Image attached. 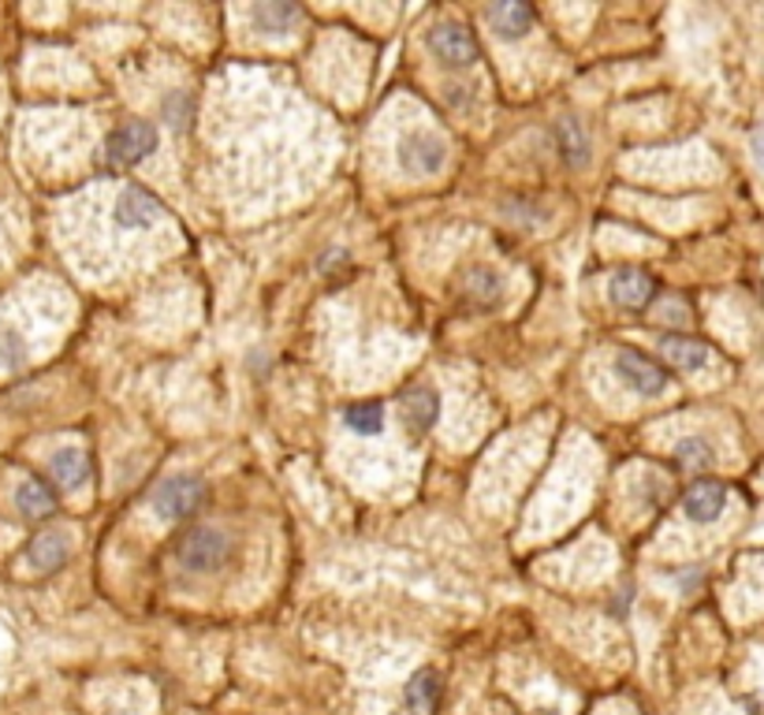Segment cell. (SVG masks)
I'll use <instances>...</instances> for the list:
<instances>
[{"mask_svg": "<svg viewBox=\"0 0 764 715\" xmlns=\"http://www.w3.org/2000/svg\"><path fill=\"white\" fill-rule=\"evenodd\" d=\"M153 149H157V127H153L149 120H127V124L112 131L105 142V165L112 172L135 168Z\"/></svg>", "mask_w": 764, "mask_h": 715, "instance_id": "obj_1", "label": "cell"}, {"mask_svg": "<svg viewBox=\"0 0 764 715\" xmlns=\"http://www.w3.org/2000/svg\"><path fill=\"white\" fill-rule=\"evenodd\" d=\"M176 556L187 570H217L224 559L231 556V545L220 529L202 526V529H190V533L179 537Z\"/></svg>", "mask_w": 764, "mask_h": 715, "instance_id": "obj_2", "label": "cell"}, {"mask_svg": "<svg viewBox=\"0 0 764 715\" xmlns=\"http://www.w3.org/2000/svg\"><path fill=\"white\" fill-rule=\"evenodd\" d=\"M202 499H206V485L198 477H168L157 488V496H153V507L168 522H183V518H190L202 507Z\"/></svg>", "mask_w": 764, "mask_h": 715, "instance_id": "obj_3", "label": "cell"}, {"mask_svg": "<svg viewBox=\"0 0 764 715\" xmlns=\"http://www.w3.org/2000/svg\"><path fill=\"white\" fill-rule=\"evenodd\" d=\"M430 49H433V56L447 68H471L477 60L474 34L458 23H436L430 30Z\"/></svg>", "mask_w": 764, "mask_h": 715, "instance_id": "obj_4", "label": "cell"}, {"mask_svg": "<svg viewBox=\"0 0 764 715\" xmlns=\"http://www.w3.org/2000/svg\"><path fill=\"white\" fill-rule=\"evenodd\" d=\"M616 373H619V381L627 387H634L638 395H660L668 387V373L660 370L653 357L630 351V346H623V351L616 354Z\"/></svg>", "mask_w": 764, "mask_h": 715, "instance_id": "obj_5", "label": "cell"}, {"mask_svg": "<svg viewBox=\"0 0 764 715\" xmlns=\"http://www.w3.org/2000/svg\"><path fill=\"white\" fill-rule=\"evenodd\" d=\"M161 217H165V206H161V201L153 198L149 190H142V187L120 190L116 206H112V220H116L120 228H131V231L149 228V224H157Z\"/></svg>", "mask_w": 764, "mask_h": 715, "instance_id": "obj_6", "label": "cell"}, {"mask_svg": "<svg viewBox=\"0 0 764 715\" xmlns=\"http://www.w3.org/2000/svg\"><path fill=\"white\" fill-rule=\"evenodd\" d=\"M447 157L444 142L436 135H425V131H414V135H406L400 142V165L406 172H414V176H433V172H441Z\"/></svg>", "mask_w": 764, "mask_h": 715, "instance_id": "obj_7", "label": "cell"}, {"mask_svg": "<svg viewBox=\"0 0 764 715\" xmlns=\"http://www.w3.org/2000/svg\"><path fill=\"white\" fill-rule=\"evenodd\" d=\"M723 504H727V488L720 481H694L686 488V496H682V510H686L690 522H716L723 515Z\"/></svg>", "mask_w": 764, "mask_h": 715, "instance_id": "obj_8", "label": "cell"}, {"mask_svg": "<svg viewBox=\"0 0 764 715\" xmlns=\"http://www.w3.org/2000/svg\"><path fill=\"white\" fill-rule=\"evenodd\" d=\"M657 294V283L649 272L641 269H623L616 272V280H611V299L619 305H630V310H641V305H649Z\"/></svg>", "mask_w": 764, "mask_h": 715, "instance_id": "obj_9", "label": "cell"}, {"mask_svg": "<svg viewBox=\"0 0 764 715\" xmlns=\"http://www.w3.org/2000/svg\"><path fill=\"white\" fill-rule=\"evenodd\" d=\"M485 19L493 23V30L507 42H515V38H523L529 27H534V12H529L526 4H515V0H500V4H488L485 8Z\"/></svg>", "mask_w": 764, "mask_h": 715, "instance_id": "obj_10", "label": "cell"}, {"mask_svg": "<svg viewBox=\"0 0 764 715\" xmlns=\"http://www.w3.org/2000/svg\"><path fill=\"white\" fill-rule=\"evenodd\" d=\"M660 354L668 357L671 365H679V370L694 373V370H705L712 351L701 340H690V335H664L660 340Z\"/></svg>", "mask_w": 764, "mask_h": 715, "instance_id": "obj_11", "label": "cell"}, {"mask_svg": "<svg viewBox=\"0 0 764 715\" xmlns=\"http://www.w3.org/2000/svg\"><path fill=\"white\" fill-rule=\"evenodd\" d=\"M16 507H19V515H23L27 522H42V518H49L56 510L53 488H49L45 481H38V477H27V481L19 485V493H16Z\"/></svg>", "mask_w": 764, "mask_h": 715, "instance_id": "obj_12", "label": "cell"}, {"mask_svg": "<svg viewBox=\"0 0 764 715\" xmlns=\"http://www.w3.org/2000/svg\"><path fill=\"white\" fill-rule=\"evenodd\" d=\"M49 469H53L56 485L64 488V493H75V488H83L90 477V458L83 447H64V452L53 455Z\"/></svg>", "mask_w": 764, "mask_h": 715, "instance_id": "obj_13", "label": "cell"}, {"mask_svg": "<svg viewBox=\"0 0 764 715\" xmlns=\"http://www.w3.org/2000/svg\"><path fill=\"white\" fill-rule=\"evenodd\" d=\"M68 559V537L64 533H38L27 548V563L38 570V574H49V570L64 567Z\"/></svg>", "mask_w": 764, "mask_h": 715, "instance_id": "obj_14", "label": "cell"}, {"mask_svg": "<svg viewBox=\"0 0 764 715\" xmlns=\"http://www.w3.org/2000/svg\"><path fill=\"white\" fill-rule=\"evenodd\" d=\"M436 701H441V674L430 667L411 674V682H406V708L414 715H430L436 708Z\"/></svg>", "mask_w": 764, "mask_h": 715, "instance_id": "obj_15", "label": "cell"}, {"mask_svg": "<svg viewBox=\"0 0 764 715\" xmlns=\"http://www.w3.org/2000/svg\"><path fill=\"white\" fill-rule=\"evenodd\" d=\"M403 414H406V425L425 433L441 417V400H436L433 387H414V392L403 395Z\"/></svg>", "mask_w": 764, "mask_h": 715, "instance_id": "obj_16", "label": "cell"}, {"mask_svg": "<svg viewBox=\"0 0 764 715\" xmlns=\"http://www.w3.org/2000/svg\"><path fill=\"white\" fill-rule=\"evenodd\" d=\"M556 146H559V157L567 160V165H586L589 157V138L582 135V127H578V120H559L556 124Z\"/></svg>", "mask_w": 764, "mask_h": 715, "instance_id": "obj_17", "label": "cell"}, {"mask_svg": "<svg viewBox=\"0 0 764 715\" xmlns=\"http://www.w3.org/2000/svg\"><path fill=\"white\" fill-rule=\"evenodd\" d=\"M299 8L295 4H258L254 8V23L261 30H269V34H288V30L299 23Z\"/></svg>", "mask_w": 764, "mask_h": 715, "instance_id": "obj_18", "label": "cell"}, {"mask_svg": "<svg viewBox=\"0 0 764 715\" xmlns=\"http://www.w3.org/2000/svg\"><path fill=\"white\" fill-rule=\"evenodd\" d=\"M343 422H348L351 433L373 436V433H381V428H384V411H381V403H354V406H348Z\"/></svg>", "mask_w": 764, "mask_h": 715, "instance_id": "obj_19", "label": "cell"}, {"mask_svg": "<svg viewBox=\"0 0 764 715\" xmlns=\"http://www.w3.org/2000/svg\"><path fill=\"white\" fill-rule=\"evenodd\" d=\"M675 463L682 469L701 474V469H709L712 463H716V455H712L709 441H701V436H686V441H679V447H675Z\"/></svg>", "mask_w": 764, "mask_h": 715, "instance_id": "obj_20", "label": "cell"}, {"mask_svg": "<svg viewBox=\"0 0 764 715\" xmlns=\"http://www.w3.org/2000/svg\"><path fill=\"white\" fill-rule=\"evenodd\" d=\"M466 291L482 302L500 299V276H496L493 269H485V265H477V269H471V276H466Z\"/></svg>", "mask_w": 764, "mask_h": 715, "instance_id": "obj_21", "label": "cell"}, {"mask_svg": "<svg viewBox=\"0 0 764 715\" xmlns=\"http://www.w3.org/2000/svg\"><path fill=\"white\" fill-rule=\"evenodd\" d=\"M27 362V343L16 329H0V365L4 370H19Z\"/></svg>", "mask_w": 764, "mask_h": 715, "instance_id": "obj_22", "label": "cell"}, {"mask_svg": "<svg viewBox=\"0 0 764 715\" xmlns=\"http://www.w3.org/2000/svg\"><path fill=\"white\" fill-rule=\"evenodd\" d=\"M187 108H190V101H187V97H183V94H172V97L165 101L168 124H172V116H176V127H183V124H187Z\"/></svg>", "mask_w": 764, "mask_h": 715, "instance_id": "obj_23", "label": "cell"}, {"mask_svg": "<svg viewBox=\"0 0 764 715\" xmlns=\"http://www.w3.org/2000/svg\"><path fill=\"white\" fill-rule=\"evenodd\" d=\"M753 157H757V165L764 168V127L753 135Z\"/></svg>", "mask_w": 764, "mask_h": 715, "instance_id": "obj_24", "label": "cell"}]
</instances>
